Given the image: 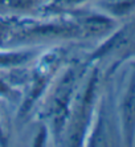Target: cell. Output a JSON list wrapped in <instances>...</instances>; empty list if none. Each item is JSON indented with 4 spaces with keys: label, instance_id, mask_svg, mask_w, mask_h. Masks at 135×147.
I'll return each mask as SVG.
<instances>
[{
    "label": "cell",
    "instance_id": "cell-5",
    "mask_svg": "<svg viewBox=\"0 0 135 147\" xmlns=\"http://www.w3.org/2000/svg\"><path fill=\"white\" fill-rule=\"evenodd\" d=\"M135 53V20L117 27L85 60L89 64H101L103 60H111V64L103 73V78H110L114 70L128 56Z\"/></svg>",
    "mask_w": 135,
    "mask_h": 147
},
{
    "label": "cell",
    "instance_id": "cell-1",
    "mask_svg": "<svg viewBox=\"0 0 135 147\" xmlns=\"http://www.w3.org/2000/svg\"><path fill=\"white\" fill-rule=\"evenodd\" d=\"M91 64L85 58L68 60L54 78L36 114L49 129L51 139L61 146V140L68 122L70 106L81 80Z\"/></svg>",
    "mask_w": 135,
    "mask_h": 147
},
{
    "label": "cell",
    "instance_id": "cell-14",
    "mask_svg": "<svg viewBox=\"0 0 135 147\" xmlns=\"http://www.w3.org/2000/svg\"><path fill=\"white\" fill-rule=\"evenodd\" d=\"M9 143V130L5 126V119L0 110V146H7Z\"/></svg>",
    "mask_w": 135,
    "mask_h": 147
},
{
    "label": "cell",
    "instance_id": "cell-6",
    "mask_svg": "<svg viewBox=\"0 0 135 147\" xmlns=\"http://www.w3.org/2000/svg\"><path fill=\"white\" fill-rule=\"evenodd\" d=\"M122 143L117 106L110 88L101 90L94 118L84 146H118Z\"/></svg>",
    "mask_w": 135,
    "mask_h": 147
},
{
    "label": "cell",
    "instance_id": "cell-12",
    "mask_svg": "<svg viewBox=\"0 0 135 147\" xmlns=\"http://www.w3.org/2000/svg\"><path fill=\"white\" fill-rule=\"evenodd\" d=\"M89 0H51L43 8L41 13L44 15H58L66 13L69 11L81 8L82 4L88 3Z\"/></svg>",
    "mask_w": 135,
    "mask_h": 147
},
{
    "label": "cell",
    "instance_id": "cell-8",
    "mask_svg": "<svg viewBox=\"0 0 135 147\" xmlns=\"http://www.w3.org/2000/svg\"><path fill=\"white\" fill-rule=\"evenodd\" d=\"M43 49L40 47L0 48V70L9 72L14 69L28 66Z\"/></svg>",
    "mask_w": 135,
    "mask_h": 147
},
{
    "label": "cell",
    "instance_id": "cell-13",
    "mask_svg": "<svg viewBox=\"0 0 135 147\" xmlns=\"http://www.w3.org/2000/svg\"><path fill=\"white\" fill-rule=\"evenodd\" d=\"M20 16H4L0 15V48H8L9 40L16 29Z\"/></svg>",
    "mask_w": 135,
    "mask_h": 147
},
{
    "label": "cell",
    "instance_id": "cell-9",
    "mask_svg": "<svg viewBox=\"0 0 135 147\" xmlns=\"http://www.w3.org/2000/svg\"><path fill=\"white\" fill-rule=\"evenodd\" d=\"M51 0H0V15L4 16H30L43 11Z\"/></svg>",
    "mask_w": 135,
    "mask_h": 147
},
{
    "label": "cell",
    "instance_id": "cell-2",
    "mask_svg": "<svg viewBox=\"0 0 135 147\" xmlns=\"http://www.w3.org/2000/svg\"><path fill=\"white\" fill-rule=\"evenodd\" d=\"M45 16V19L21 17L9 40L8 48L41 47L51 42L57 44L65 41L88 40L81 8L66 13Z\"/></svg>",
    "mask_w": 135,
    "mask_h": 147
},
{
    "label": "cell",
    "instance_id": "cell-4",
    "mask_svg": "<svg viewBox=\"0 0 135 147\" xmlns=\"http://www.w3.org/2000/svg\"><path fill=\"white\" fill-rule=\"evenodd\" d=\"M102 68L91 64L74 94L61 146L80 147L85 144L102 90Z\"/></svg>",
    "mask_w": 135,
    "mask_h": 147
},
{
    "label": "cell",
    "instance_id": "cell-10",
    "mask_svg": "<svg viewBox=\"0 0 135 147\" xmlns=\"http://www.w3.org/2000/svg\"><path fill=\"white\" fill-rule=\"evenodd\" d=\"M9 77L0 70V101H8L12 103H19L21 98V86L14 78V70H11Z\"/></svg>",
    "mask_w": 135,
    "mask_h": 147
},
{
    "label": "cell",
    "instance_id": "cell-11",
    "mask_svg": "<svg viewBox=\"0 0 135 147\" xmlns=\"http://www.w3.org/2000/svg\"><path fill=\"white\" fill-rule=\"evenodd\" d=\"M98 8L118 20L121 17L128 16L135 9V0H103L98 4Z\"/></svg>",
    "mask_w": 135,
    "mask_h": 147
},
{
    "label": "cell",
    "instance_id": "cell-3",
    "mask_svg": "<svg viewBox=\"0 0 135 147\" xmlns=\"http://www.w3.org/2000/svg\"><path fill=\"white\" fill-rule=\"evenodd\" d=\"M70 47L56 44L52 48L41 51L25 70V78L21 88V98L17 103L16 122L24 125L36 114L54 78L69 60Z\"/></svg>",
    "mask_w": 135,
    "mask_h": 147
},
{
    "label": "cell",
    "instance_id": "cell-7",
    "mask_svg": "<svg viewBox=\"0 0 135 147\" xmlns=\"http://www.w3.org/2000/svg\"><path fill=\"white\" fill-rule=\"evenodd\" d=\"M122 144L132 146L135 140V65L130 70L127 85L117 106Z\"/></svg>",
    "mask_w": 135,
    "mask_h": 147
}]
</instances>
